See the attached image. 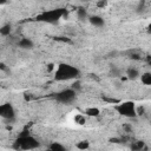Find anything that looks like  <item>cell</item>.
<instances>
[{"label":"cell","instance_id":"6da1fadb","mask_svg":"<svg viewBox=\"0 0 151 151\" xmlns=\"http://www.w3.org/2000/svg\"><path fill=\"white\" fill-rule=\"evenodd\" d=\"M79 70L70 64H60L55 67L54 71V78L59 81H67L72 79H77L79 76Z\"/></svg>","mask_w":151,"mask_h":151},{"label":"cell","instance_id":"7a4b0ae2","mask_svg":"<svg viewBox=\"0 0 151 151\" xmlns=\"http://www.w3.org/2000/svg\"><path fill=\"white\" fill-rule=\"evenodd\" d=\"M65 15H66V9L57 8V9H51V11H44L42 13L37 15V20L47 22V24H55Z\"/></svg>","mask_w":151,"mask_h":151},{"label":"cell","instance_id":"3957f363","mask_svg":"<svg viewBox=\"0 0 151 151\" xmlns=\"http://www.w3.org/2000/svg\"><path fill=\"white\" fill-rule=\"evenodd\" d=\"M39 146V142L28 133H22L18 137V139L14 143V149L20 150H33Z\"/></svg>","mask_w":151,"mask_h":151},{"label":"cell","instance_id":"277c9868","mask_svg":"<svg viewBox=\"0 0 151 151\" xmlns=\"http://www.w3.org/2000/svg\"><path fill=\"white\" fill-rule=\"evenodd\" d=\"M114 109L119 114H122L126 118H136L137 117L136 105L133 101H119L118 104H116Z\"/></svg>","mask_w":151,"mask_h":151},{"label":"cell","instance_id":"5b68a950","mask_svg":"<svg viewBox=\"0 0 151 151\" xmlns=\"http://www.w3.org/2000/svg\"><path fill=\"white\" fill-rule=\"evenodd\" d=\"M76 96H77V92L73 90V88H65L60 92H58L55 94V99L59 101V103H64V104H70L72 103L74 99H76Z\"/></svg>","mask_w":151,"mask_h":151},{"label":"cell","instance_id":"8992f818","mask_svg":"<svg viewBox=\"0 0 151 151\" xmlns=\"http://www.w3.org/2000/svg\"><path fill=\"white\" fill-rule=\"evenodd\" d=\"M0 117L6 119V120H13L15 117V111L12 104L5 103L0 105Z\"/></svg>","mask_w":151,"mask_h":151},{"label":"cell","instance_id":"52a82bcc","mask_svg":"<svg viewBox=\"0 0 151 151\" xmlns=\"http://www.w3.org/2000/svg\"><path fill=\"white\" fill-rule=\"evenodd\" d=\"M18 46H19L20 48H22V50H31V48H33L34 44H33V41H32L31 39H28V38H21V39L18 41Z\"/></svg>","mask_w":151,"mask_h":151},{"label":"cell","instance_id":"ba28073f","mask_svg":"<svg viewBox=\"0 0 151 151\" xmlns=\"http://www.w3.org/2000/svg\"><path fill=\"white\" fill-rule=\"evenodd\" d=\"M88 21L94 27H101L105 24L104 22V19L101 17H99V15H91V17H88Z\"/></svg>","mask_w":151,"mask_h":151},{"label":"cell","instance_id":"9c48e42d","mask_svg":"<svg viewBox=\"0 0 151 151\" xmlns=\"http://www.w3.org/2000/svg\"><path fill=\"white\" fill-rule=\"evenodd\" d=\"M139 76H140V73H139V71L137 68L130 67V68L126 70V78L130 79V80H134V79L139 78Z\"/></svg>","mask_w":151,"mask_h":151},{"label":"cell","instance_id":"30bf717a","mask_svg":"<svg viewBox=\"0 0 151 151\" xmlns=\"http://www.w3.org/2000/svg\"><path fill=\"white\" fill-rule=\"evenodd\" d=\"M133 151H143V150H149V147L147 146H145V143L144 142H133L132 144H131V146H130Z\"/></svg>","mask_w":151,"mask_h":151},{"label":"cell","instance_id":"8fae6325","mask_svg":"<svg viewBox=\"0 0 151 151\" xmlns=\"http://www.w3.org/2000/svg\"><path fill=\"white\" fill-rule=\"evenodd\" d=\"M99 114H100V111L97 107H87L85 110V116H88V117H98Z\"/></svg>","mask_w":151,"mask_h":151},{"label":"cell","instance_id":"7c38bea8","mask_svg":"<svg viewBox=\"0 0 151 151\" xmlns=\"http://www.w3.org/2000/svg\"><path fill=\"white\" fill-rule=\"evenodd\" d=\"M77 17L79 20H86L88 19V14H87V11L84 8V7H79L77 9Z\"/></svg>","mask_w":151,"mask_h":151},{"label":"cell","instance_id":"4fadbf2b","mask_svg":"<svg viewBox=\"0 0 151 151\" xmlns=\"http://www.w3.org/2000/svg\"><path fill=\"white\" fill-rule=\"evenodd\" d=\"M139 77H140V80H142V83H143L144 85H146V86L151 85V73H150V72H144V73H142V76H139Z\"/></svg>","mask_w":151,"mask_h":151},{"label":"cell","instance_id":"5bb4252c","mask_svg":"<svg viewBox=\"0 0 151 151\" xmlns=\"http://www.w3.org/2000/svg\"><path fill=\"white\" fill-rule=\"evenodd\" d=\"M48 149L52 150V151H65V150H66V147H65L63 144L58 143V142H53V143H51V145L48 146Z\"/></svg>","mask_w":151,"mask_h":151},{"label":"cell","instance_id":"9a60e30c","mask_svg":"<svg viewBox=\"0 0 151 151\" xmlns=\"http://www.w3.org/2000/svg\"><path fill=\"white\" fill-rule=\"evenodd\" d=\"M76 147L79 149V150H86V149L90 147V142H87V140H80V142H78L76 144Z\"/></svg>","mask_w":151,"mask_h":151},{"label":"cell","instance_id":"2e32d148","mask_svg":"<svg viewBox=\"0 0 151 151\" xmlns=\"http://www.w3.org/2000/svg\"><path fill=\"white\" fill-rule=\"evenodd\" d=\"M103 100L104 101H106V103H109V104H118L119 101H120V99H118V98H113V97H107V96H104L103 97Z\"/></svg>","mask_w":151,"mask_h":151},{"label":"cell","instance_id":"e0dca14e","mask_svg":"<svg viewBox=\"0 0 151 151\" xmlns=\"http://www.w3.org/2000/svg\"><path fill=\"white\" fill-rule=\"evenodd\" d=\"M11 33V26L9 25H4L0 27V34L1 35H8Z\"/></svg>","mask_w":151,"mask_h":151},{"label":"cell","instance_id":"ac0fdd59","mask_svg":"<svg viewBox=\"0 0 151 151\" xmlns=\"http://www.w3.org/2000/svg\"><path fill=\"white\" fill-rule=\"evenodd\" d=\"M74 122H76L77 124H79V125H83V124H85L86 118H85V116H83V114H76Z\"/></svg>","mask_w":151,"mask_h":151},{"label":"cell","instance_id":"d6986e66","mask_svg":"<svg viewBox=\"0 0 151 151\" xmlns=\"http://www.w3.org/2000/svg\"><path fill=\"white\" fill-rule=\"evenodd\" d=\"M146 112H145V107L143 106V105H140V106H136V114H137V117L138 116H144Z\"/></svg>","mask_w":151,"mask_h":151},{"label":"cell","instance_id":"ffe728a7","mask_svg":"<svg viewBox=\"0 0 151 151\" xmlns=\"http://www.w3.org/2000/svg\"><path fill=\"white\" fill-rule=\"evenodd\" d=\"M111 76L112 77H120L122 76V72H120V70L119 68H117V67H112L111 68Z\"/></svg>","mask_w":151,"mask_h":151},{"label":"cell","instance_id":"44dd1931","mask_svg":"<svg viewBox=\"0 0 151 151\" xmlns=\"http://www.w3.org/2000/svg\"><path fill=\"white\" fill-rule=\"evenodd\" d=\"M71 88H73V90H74L76 92H78V91H79V90L81 88L80 81H79V80H76V81H74V83H73V84L71 85Z\"/></svg>","mask_w":151,"mask_h":151},{"label":"cell","instance_id":"7402d4cb","mask_svg":"<svg viewBox=\"0 0 151 151\" xmlns=\"http://www.w3.org/2000/svg\"><path fill=\"white\" fill-rule=\"evenodd\" d=\"M106 5H107V0H98L97 1V7H99V8H104V7H106Z\"/></svg>","mask_w":151,"mask_h":151},{"label":"cell","instance_id":"603a6c76","mask_svg":"<svg viewBox=\"0 0 151 151\" xmlns=\"http://www.w3.org/2000/svg\"><path fill=\"white\" fill-rule=\"evenodd\" d=\"M55 40L57 41H61V42H71V40L66 37H55Z\"/></svg>","mask_w":151,"mask_h":151},{"label":"cell","instance_id":"cb8c5ba5","mask_svg":"<svg viewBox=\"0 0 151 151\" xmlns=\"http://www.w3.org/2000/svg\"><path fill=\"white\" fill-rule=\"evenodd\" d=\"M0 70L1 71H7V66L4 63H0Z\"/></svg>","mask_w":151,"mask_h":151},{"label":"cell","instance_id":"d4e9b609","mask_svg":"<svg viewBox=\"0 0 151 151\" xmlns=\"http://www.w3.org/2000/svg\"><path fill=\"white\" fill-rule=\"evenodd\" d=\"M6 2H7V0H0V6H1V5H5Z\"/></svg>","mask_w":151,"mask_h":151},{"label":"cell","instance_id":"484cf974","mask_svg":"<svg viewBox=\"0 0 151 151\" xmlns=\"http://www.w3.org/2000/svg\"><path fill=\"white\" fill-rule=\"evenodd\" d=\"M83 1H90V0H83Z\"/></svg>","mask_w":151,"mask_h":151}]
</instances>
